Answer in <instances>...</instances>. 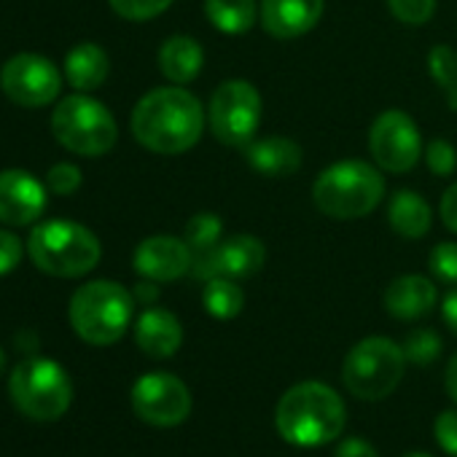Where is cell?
<instances>
[{
  "mask_svg": "<svg viewBox=\"0 0 457 457\" xmlns=\"http://www.w3.org/2000/svg\"><path fill=\"white\" fill-rule=\"evenodd\" d=\"M132 409L154 428H175L191 414V393L175 374L151 371L132 385Z\"/></svg>",
  "mask_w": 457,
  "mask_h": 457,
  "instance_id": "cell-11",
  "label": "cell"
},
{
  "mask_svg": "<svg viewBox=\"0 0 457 457\" xmlns=\"http://www.w3.org/2000/svg\"><path fill=\"white\" fill-rule=\"evenodd\" d=\"M428 267H430V272H433V278L438 283L457 286V243L446 240V243L433 245Z\"/></svg>",
  "mask_w": 457,
  "mask_h": 457,
  "instance_id": "cell-28",
  "label": "cell"
},
{
  "mask_svg": "<svg viewBox=\"0 0 457 457\" xmlns=\"http://www.w3.org/2000/svg\"><path fill=\"white\" fill-rule=\"evenodd\" d=\"M33 264L54 278H81L92 272L103 256L100 240L87 226L73 220H46L33 228L28 240Z\"/></svg>",
  "mask_w": 457,
  "mask_h": 457,
  "instance_id": "cell-5",
  "label": "cell"
},
{
  "mask_svg": "<svg viewBox=\"0 0 457 457\" xmlns=\"http://www.w3.org/2000/svg\"><path fill=\"white\" fill-rule=\"evenodd\" d=\"M4 371H6V353L0 350V377H4Z\"/></svg>",
  "mask_w": 457,
  "mask_h": 457,
  "instance_id": "cell-40",
  "label": "cell"
},
{
  "mask_svg": "<svg viewBox=\"0 0 457 457\" xmlns=\"http://www.w3.org/2000/svg\"><path fill=\"white\" fill-rule=\"evenodd\" d=\"M385 196V178L361 159L326 167L312 183L315 207L334 220H355L369 215Z\"/></svg>",
  "mask_w": 457,
  "mask_h": 457,
  "instance_id": "cell-3",
  "label": "cell"
},
{
  "mask_svg": "<svg viewBox=\"0 0 457 457\" xmlns=\"http://www.w3.org/2000/svg\"><path fill=\"white\" fill-rule=\"evenodd\" d=\"M347 409L342 395L323 382H299L283 393L275 409L278 433L294 446H323L342 436Z\"/></svg>",
  "mask_w": 457,
  "mask_h": 457,
  "instance_id": "cell-2",
  "label": "cell"
},
{
  "mask_svg": "<svg viewBox=\"0 0 457 457\" xmlns=\"http://www.w3.org/2000/svg\"><path fill=\"white\" fill-rule=\"evenodd\" d=\"M406 369L403 347L387 337L361 339L342 363L345 387L361 401H382L390 395Z\"/></svg>",
  "mask_w": 457,
  "mask_h": 457,
  "instance_id": "cell-8",
  "label": "cell"
},
{
  "mask_svg": "<svg viewBox=\"0 0 457 457\" xmlns=\"http://www.w3.org/2000/svg\"><path fill=\"white\" fill-rule=\"evenodd\" d=\"M436 307V286L422 275H401L385 291V310L398 320H417Z\"/></svg>",
  "mask_w": 457,
  "mask_h": 457,
  "instance_id": "cell-19",
  "label": "cell"
},
{
  "mask_svg": "<svg viewBox=\"0 0 457 457\" xmlns=\"http://www.w3.org/2000/svg\"><path fill=\"white\" fill-rule=\"evenodd\" d=\"M22 243L12 235V232H4L0 228V278L14 272L22 262Z\"/></svg>",
  "mask_w": 457,
  "mask_h": 457,
  "instance_id": "cell-34",
  "label": "cell"
},
{
  "mask_svg": "<svg viewBox=\"0 0 457 457\" xmlns=\"http://www.w3.org/2000/svg\"><path fill=\"white\" fill-rule=\"evenodd\" d=\"M441 350H444L441 337L433 328H417L403 342V355L414 366H430L441 355Z\"/></svg>",
  "mask_w": 457,
  "mask_h": 457,
  "instance_id": "cell-27",
  "label": "cell"
},
{
  "mask_svg": "<svg viewBox=\"0 0 457 457\" xmlns=\"http://www.w3.org/2000/svg\"><path fill=\"white\" fill-rule=\"evenodd\" d=\"M108 4L124 20L145 22V20H154V17L164 14L172 6V0H108Z\"/></svg>",
  "mask_w": 457,
  "mask_h": 457,
  "instance_id": "cell-29",
  "label": "cell"
},
{
  "mask_svg": "<svg viewBox=\"0 0 457 457\" xmlns=\"http://www.w3.org/2000/svg\"><path fill=\"white\" fill-rule=\"evenodd\" d=\"M9 395L25 417L52 422L71 409L73 382L57 361L33 355L14 369L9 379Z\"/></svg>",
  "mask_w": 457,
  "mask_h": 457,
  "instance_id": "cell-6",
  "label": "cell"
},
{
  "mask_svg": "<svg viewBox=\"0 0 457 457\" xmlns=\"http://www.w3.org/2000/svg\"><path fill=\"white\" fill-rule=\"evenodd\" d=\"M202 65H204V52L199 41L188 36H172L159 49V71L164 79H170L178 87L191 84L202 73Z\"/></svg>",
  "mask_w": 457,
  "mask_h": 457,
  "instance_id": "cell-21",
  "label": "cell"
},
{
  "mask_svg": "<svg viewBox=\"0 0 457 457\" xmlns=\"http://www.w3.org/2000/svg\"><path fill=\"white\" fill-rule=\"evenodd\" d=\"M0 87L22 108H44L57 100L62 79L52 60L41 54H17L0 71Z\"/></svg>",
  "mask_w": 457,
  "mask_h": 457,
  "instance_id": "cell-12",
  "label": "cell"
},
{
  "mask_svg": "<svg viewBox=\"0 0 457 457\" xmlns=\"http://www.w3.org/2000/svg\"><path fill=\"white\" fill-rule=\"evenodd\" d=\"M369 151L385 172H409L425 151L417 121L401 108L382 111L369 129Z\"/></svg>",
  "mask_w": 457,
  "mask_h": 457,
  "instance_id": "cell-10",
  "label": "cell"
},
{
  "mask_svg": "<svg viewBox=\"0 0 457 457\" xmlns=\"http://www.w3.org/2000/svg\"><path fill=\"white\" fill-rule=\"evenodd\" d=\"M245 159L264 178H291L302 167L304 151L296 140L283 137V135H272V137H262V140L248 143Z\"/></svg>",
  "mask_w": 457,
  "mask_h": 457,
  "instance_id": "cell-18",
  "label": "cell"
},
{
  "mask_svg": "<svg viewBox=\"0 0 457 457\" xmlns=\"http://www.w3.org/2000/svg\"><path fill=\"white\" fill-rule=\"evenodd\" d=\"M52 132L71 154L95 159L116 145L119 127L111 111L84 92L65 97L52 113Z\"/></svg>",
  "mask_w": 457,
  "mask_h": 457,
  "instance_id": "cell-7",
  "label": "cell"
},
{
  "mask_svg": "<svg viewBox=\"0 0 457 457\" xmlns=\"http://www.w3.org/2000/svg\"><path fill=\"white\" fill-rule=\"evenodd\" d=\"M46 186L60 194V196H71L73 191H79L81 186V170L76 164H68V162H60L49 170L46 175Z\"/></svg>",
  "mask_w": 457,
  "mask_h": 457,
  "instance_id": "cell-32",
  "label": "cell"
},
{
  "mask_svg": "<svg viewBox=\"0 0 457 457\" xmlns=\"http://www.w3.org/2000/svg\"><path fill=\"white\" fill-rule=\"evenodd\" d=\"M135 312V296L113 280L84 283L71 299V326L73 331L95 347H108L119 342Z\"/></svg>",
  "mask_w": 457,
  "mask_h": 457,
  "instance_id": "cell-4",
  "label": "cell"
},
{
  "mask_svg": "<svg viewBox=\"0 0 457 457\" xmlns=\"http://www.w3.org/2000/svg\"><path fill=\"white\" fill-rule=\"evenodd\" d=\"M183 240L188 243V248L194 251V256L212 251L220 240H223V223L220 215L215 212H196L188 218Z\"/></svg>",
  "mask_w": 457,
  "mask_h": 457,
  "instance_id": "cell-26",
  "label": "cell"
},
{
  "mask_svg": "<svg viewBox=\"0 0 457 457\" xmlns=\"http://www.w3.org/2000/svg\"><path fill=\"white\" fill-rule=\"evenodd\" d=\"M111 73V60L103 46L97 44H79L65 57V76L73 89L92 92L105 84Z\"/></svg>",
  "mask_w": 457,
  "mask_h": 457,
  "instance_id": "cell-22",
  "label": "cell"
},
{
  "mask_svg": "<svg viewBox=\"0 0 457 457\" xmlns=\"http://www.w3.org/2000/svg\"><path fill=\"white\" fill-rule=\"evenodd\" d=\"M264 100L259 89L245 79H228L223 81L207 105V124L215 140L232 148H245L256 140L262 127Z\"/></svg>",
  "mask_w": 457,
  "mask_h": 457,
  "instance_id": "cell-9",
  "label": "cell"
},
{
  "mask_svg": "<svg viewBox=\"0 0 457 457\" xmlns=\"http://www.w3.org/2000/svg\"><path fill=\"white\" fill-rule=\"evenodd\" d=\"M267 262V248L253 235H232L220 240L212 251L194 256L191 278L207 283L212 278L245 280L253 278Z\"/></svg>",
  "mask_w": 457,
  "mask_h": 457,
  "instance_id": "cell-13",
  "label": "cell"
},
{
  "mask_svg": "<svg viewBox=\"0 0 457 457\" xmlns=\"http://www.w3.org/2000/svg\"><path fill=\"white\" fill-rule=\"evenodd\" d=\"M438 212H441V220L449 232L457 235V183H452L444 196H441V204H438Z\"/></svg>",
  "mask_w": 457,
  "mask_h": 457,
  "instance_id": "cell-35",
  "label": "cell"
},
{
  "mask_svg": "<svg viewBox=\"0 0 457 457\" xmlns=\"http://www.w3.org/2000/svg\"><path fill=\"white\" fill-rule=\"evenodd\" d=\"M204 17L226 36H243L259 22L262 9L256 0H204Z\"/></svg>",
  "mask_w": 457,
  "mask_h": 457,
  "instance_id": "cell-23",
  "label": "cell"
},
{
  "mask_svg": "<svg viewBox=\"0 0 457 457\" xmlns=\"http://www.w3.org/2000/svg\"><path fill=\"white\" fill-rule=\"evenodd\" d=\"M202 304L210 318L215 320H232L245 307V294L237 280L232 278H212L202 288Z\"/></svg>",
  "mask_w": 457,
  "mask_h": 457,
  "instance_id": "cell-24",
  "label": "cell"
},
{
  "mask_svg": "<svg viewBox=\"0 0 457 457\" xmlns=\"http://www.w3.org/2000/svg\"><path fill=\"white\" fill-rule=\"evenodd\" d=\"M135 140L162 156H178L194 148L204 129L202 103L183 87H159L137 100L132 111Z\"/></svg>",
  "mask_w": 457,
  "mask_h": 457,
  "instance_id": "cell-1",
  "label": "cell"
},
{
  "mask_svg": "<svg viewBox=\"0 0 457 457\" xmlns=\"http://www.w3.org/2000/svg\"><path fill=\"white\" fill-rule=\"evenodd\" d=\"M422 156H425L428 170H430L433 175H438V178L452 175L454 167H457V151H454V145L446 143V140H430V143L425 145Z\"/></svg>",
  "mask_w": 457,
  "mask_h": 457,
  "instance_id": "cell-31",
  "label": "cell"
},
{
  "mask_svg": "<svg viewBox=\"0 0 457 457\" xmlns=\"http://www.w3.org/2000/svg\"><path fill=\"white\" fill-rule=\"evenodd\" d=\"M46 207V188L25 170L0 172V220L9 226H30Z\"/></svg>",
  "mask_w": 457,
  "mask_h": 457,
  "instance_id": "cell-15",
  "label": "cell"
},
{
  "mask_svg": "<svg viewBox=\"0 0 457 457\" xmlns=\"http://www.w3.org/2000/svg\"><path fill=\"white\" fill-rule=\"evenodd\" d=\"M433 433L436 441L441 444V449L452 457H457V409L441 411L433 422Z\"/></svg>",
  "mask_w": 457,
  "mask_h": 457,
  "instance_id": "cell-33",
  "label": "cell"
},
{
  "mask_svg": "<svg viewBox=\"0 0 457 457\" xmlns=\"http://www.w3.org/2000/svg\"><path fill=\"white\" fill-rule=\"evenodd\" d=\"M326 12V0H262V28L280 41L310 33Z\"/></svg>",
  "mask_w": 457,
  "mask_h": 457,
  "instance_id": "cell-16",
  "label": "cell"
},
{
  "mask_svg": "<svg viewBox=\"0 0 457 457\" xmlns=\"http://www.w3.org/2000/svg\"><path fill=\"white\" fill-rule=\"evenodd\" d=\"M441 312H444V320L446 326L457 334V288L452 294H446L444 304H441Z\"/></svg>",
  "mask_w": 457,
  "mask_h": 457,
  "instance_id": "cell-38",
  "label": "cell"
},
{
  "mask_svg": "<svg viewBox=\"0 0 457 457\" xmlns=\"http://www.w3.org/2000/svg\"><path fill=\"white\" fill-rule=\"evenodd\" d=\"M428 73L436 87L444 92L449 111L457 113V52L446 44H438L428 52Z\"/></svg>",
  "mask_w": 457,
  "mask_h": 457,
  "instance_id": "cell-25",
  "label": "cell"
},
{
  "mask_svg": "<svg viewBox=\"0 0 457 457\" xmlns=\"http://www.w3.org/2000/svg\"><path fill=\"white\" fill-rule=\"evenodd\" d=\"M387 223L403 240H422L430 232L433 212L422 194H417L411 188H401L393 194V199L387 204Z\"/></svg>",
  "mask_w": 457,
  "mask_h": 457,
  "instance_id": "cell-20",
  "label": "cell"
},
{
  "mask_svg": "<svg viewBox=\"0 0 457 457\" xmlns=\"http://www.w3.org/2000/svg\"><path fill=\"white\" fill-rule=\"evenodd\" d=\"M132 296H135V302H140V304H154V302L159 299V288H156L154 280H145V278H143V283L135 286Z\"/></svg>",
  "mask_w": 457,
  "mask_h": 457,
  "instance_id": "cell-37",
  "label": "cell"
},
{
  "mask_svg": "<svg viewBox=\"0 0 457 457\" xmlns=\"http://www.w3.org/2000/svg\"><path fill=\"white\" fill-rule=\"evenodd\" d=\"M135 342L148 358H170L183 345L180 320L162 307H148L135 323Z\"/></svg>",
  "mask_w": 457,
  "mask_h": 457,
  "instance_id": "cell-17",
  "label": "cell"
},
{
  "mask_svg": "<svg viewBox=\"0 0 457 457\" xmlns=\"http://www.w3.org/2000/svg\"><path fill=\"white\" fill-rule=\"evenodd\" d=\"M387 9L401 25L420 28L436 14V0H387Z\"/></svg>",
  "mask_w": 457,
  "mask_h": 457,
  "instance_id": "cell-30",
  "label": "cell"
},
{
  "mask_svg": "<svg viewBox=\"0 0 457 457\" xmlns=\"http://www.w3.org/2000/svg\"><path fill=\"white\" fill-rule=\"evenodd\" d=\"M334 457H379V452L366 441V438H358V436H350L339 444L337 454Z\"/></svg>",
  "mask_w": 457,
  "mask_h": 457,
  "instance_id": "cell-36",
  "label": "cell"
},
{
  "mask_svg": "<svg viewBox=\"0 0 457 457\" xmlns=\"http://www.w3.org/2000/svg\"><path fill=\"white\" fill-rule=\"evenodd\" d=\"M132 267L140 278L154 283H172L191 272L194 267V251L186 240L170 237V235H154L145 237L132 256Z\"/></svg>",
  "mask_w": 457,
  "mask_h": 457,
  "instance_id": "cell-14",
  "label": "cell"
},
{
  "mask_svg": "<svg viewBox=\"0 0 457 457\" xmlns=\"http://www.w3.org/2000/svg\"><path fill=\"white\" fill-rule=\"evenodd\" d=\"M403 457H430V454H425V452H411V454H403Z\"/></svg>",
  "mask_w": 457,
  "mask_h": 457,
  "instance_id": "cell-41",
  "label": "cell"
},
{
  "mask_svg": "<svg viewBox=\"0 0 457 457\" xmlns=\"http://www.w3.org/2000/svg\"><path fill=\"white\" fill-rule=\"evenodd\" d=\"M444 382H446V393H449V398H452V401L457 403V355H454V358L449 361Z\"/></svg>",
  "mask_w": 457,
  "mask_h": 457,
  "instance_id": "cell-39",
  "label": "cell"
}]
</instances>
